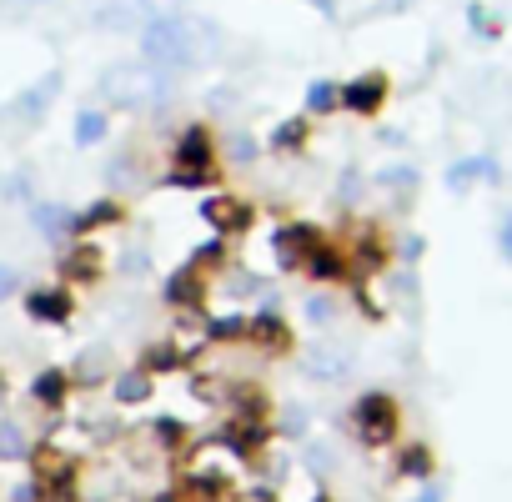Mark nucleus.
<instances>
[{
	"instance_id": "nucleus-1",
	"label": "nucleus",
	"mask_w": 512,
	"mask_h": 502,
	"mask_svg": "<svg viewBox=\"0 0 512 502\" xmlns=\"http://www.w3.org/2000/svg\"><path fill=\"white\" fill-rule=\"evenodd\" d=\"M141 51H146V66L156 71H191V66H206L211 51H216V31L196 16H161V21H146L141 26Z\"/></svg>"
},
{
	"instance_id": "nucleus-2",
	"label": "nucleus",
	"mask_w": 512,
	"mask_h": 502,
	"mask_svg": "<svg viewBox=\"0 0 512 502\" xmlns=\"http://www.w3.org/2000/svg\"><path fill=\"white\" fill-rule=\"evenodd\" d=\"M101 96L121 111H156L176 96V81L146 61H126V66H111L101 71Z\"/></svg>"
},
{
	"instance_id": "nucleus-3",
	"label": "nucleus",
	"mask_w": 512,
	"mask_h": 502,
	"mask_svg": "<svg viewBox=\"0 0 512 502\" xmlns=\"http://www.w3.org/2000/svg\"><path fill=\"white\" fill-rule=\"evenodd\" d=\"M352 422L362 432V442H392V427H397V402L387 392H367L357 407H352Z\"/></svg>"
},
{
	"instance_id": "nucleus-4",
	"label": "nucleus",
	"mask_w": 512,
	"mask_h": 502,
	"mask_svg": "<svg viewBox=\"0 0 512 502\" xmlns=\"http://www.w3.org/2000/svg\"><path fill=\"white\" fill-rule=\"evenodd\" d=\"M206 171H211V141H206V131L201 126H191V131H181V141H176V186H196V181H206Z\"/></svg>"
},
{
	"instance_id": "nucleus-5",
	"label": "nucleus",
	"mask_w": 512,
	"mask_h": 502,
	"mask_svg": "<svg viewBox=\"0 0 512 502\" xmlns=\"http://www.w3.org/2000/svg\"><path fill=\"white\" fill-rule=\"evenodd\" d=\"M181 0H116V6H106L96 21L101 26H146V21H161V16H176Z\"/></svg>"
},
{
	"instance_id": "nucleus-6",
	"label": "nucleus",
	"mask_w": 512,
	"mask_h": 502,
	"mask_svg": "<svg viewBox=\"0 0 512 502\" xmlns=\"http://www.w3.org/2000/svg\"><path fill=\"white\" fill-rule=\"evenodd\" d=\"M382 96H387V81H382V76H357V81H347V86L337 91V101H342L347 111H357V116H372V111L382 106Z\"/></svg>"
},
{
	"instance_id": "nucleus-7",
	"label": "nucleus",
	"mask_w": 512,
	"mask_h": 502,
	"mask_svg": "<svg viewBox=\"0 0 512 502\" xmlns=\"http://www.w3.org/2000/svg\"><path fill=\"white\" fill-rule=\"evenodd\" d=\"M347 367H352V357H347L342 347H312V352H307V372H312L317 382H342Z\"/></svg>"
},
{
	"instance_id": "nucleus-8",
	"label": "nucleus",
	"mask_w": 512,
	"mask_h": 502,
	"mask_svg": "<svg viewBox=\"0 0 512 502\" xmlns=\"http://www.w3.org/2000/svg\"><path fill=\"white\" fill-rule=\"evenodd\" d=\"M56 86H61V76H56V71H46V76L36 81V91H26V96L16 101V116H26V121H41V116H46V106L56 101Z\"/></svg>"
},
{
	"instance_id": "nucleus-9",
	"label": "nucleus",
	"mask_w": 512,
	"mask_h": 502,
	"mask_svg": "<svg viewBox=\"0 0 512 502\" xmlns=\"http://www.w3.org/2000/svg\"><path fill=\"white\" fill-rule=\"evenodd\" d=\"M31 317H41V322H66L71 317V292H31Z\"/></svg>"
},
{
	"instance_id": "nucleus-10",
	"label": "nucleus",
	"mask_w": 512,
	"mask_h": 502,
	"mask_svg": "<svg viewBox=\"0 0 512 502\" xmlns=\"http://www.w3.org/2000/svg\"><path fill=\"white\" fill-rule=\"evenodd\" d=\"M36 226H41L46 236H66V231L76 226V216H71L66 206H36Z\"/></svg>"
},
{
	"instance_id": "nucleus-11",
	"label": "nucleus",
	"mask_w": 512,
	"mask_h": 502,
	"mask_svg": "<svg viewBox=\"0 0 512 502\" xmlns=\"http://www.w3.org/2000/svg\"><path fill=\"white\" fill-rule=\"evenodd\" d=\"M206 221H216V226H241V221H246V206L216 196V201H206Z\"/></svg>"
},
{
	"instance_id": "nucleus-12",
	"label": "nucleus",
	"mask_w": 512,
	"mask_h": 502,
	"mask_svg": "<svg viewBox=\"0 0 512 502\" xmlns=\"http://www.w3.org/2000/svg\"><path fill=\"white\" fill-rule=\"evenodd\" d=\"M106 126H111V121H106L101 111H81V116H76V141H81V146H96V141L106 136Z\"/></svg>"
},
{
	"instance_id": "nucleus-13",
	"label": "nucleus",
	"mask_w": 512,
	"mask_h": 502,
	"mask_svg": "<svg viewBox=\"0 0 512 502\" xmlns=\"http://www.w3.org/2000/svg\"><path fill=\"white\" fill-rule=\"evenodd\" d=\"M477 176H492V161H487V156H477V161H457L447 181H452V186H467V181H477Z\"/></svg>"
},
{
	"instance_id": "nucleus-14",
	"label": "nucleus",
	"mask_w": 512,
	"mask_h": 502,
	"mask_svg": "<svg viewBox=\"0 0 512 502\" xmlns=\"http://www.w3.org/2000/svg\"><path fill=\"white\" fill-rule=\"evenodd\" d=\"M337 106V86L332 81H312V91H307V111H332Z\"/></svg>"
},
{
	"instance_id": "nucleus-15",
	"label": "nucleus",
	"mask_w": 512,
	"mask_h": 502,
	"mask_svg": "<svg viewBox=\"0 0 512 502\" xmlns=\"http://www.w3.org/2000/svg\"><path fill=\"white\" fill-rule=\"evenodd\" d=\"M61 392H66V372H46V377L36 382V397H41V402H56Z\"/></svg>"
},
{
	"instance_id": "nucleus-16",
	"label": "nucleus",
	"mask_w": 512,
	"mask_h": 502,
	"mask_svg": "<svg viewBox=\"0 0 512 502\" xmlns=\"http://www.w3.org/2000/svg\"><path fill=\"white\" fill-rule=\"evenodd\" d=\"M312 277H337L342 272V257H332V251H317V257H307Z\"/></svg>"
},
{
	"instance_id": "nucleus-17",
	"label": "nucleus",
	"mask_w": 512,
	"mask_h": 502,
	"mask_svg": "<svg viewBox=\"0 0 512 502\" xmlns=\"http://www.w3.org/2000/svg\"><path fill=\"white\" fill-rule=\"evenodd\" d=\"M146 392H151L146 377H121V382H116V397H121V402H136V397H146Z\"/></svg>"
},
{
	"instance_id": "nucleus-18",
	"label": "nucleus",
	"mask_w": 512,
	"mask_h": 502,
	"mask_svg": "<svg viewBox=\"0 0 512 502\" xmlns=\"http://www.w3.org/2000/svg\"><path fill=\"white\" fill-rule=\"evenodd\" d=\"M0 447H6L0 457H26V452H31V447L21 442V432H16V427H0Z\"/></svg>"
},
{
	"instance_id": "nucleus-19",
	"label": "nucleus",
	"mask_w": 512,
	"mask_h": 502,
	"mask_svg": "<svg viewBox=\"0 0 512 502\" xmlns=\"http://www.w3.org/2000/svg\"><path fill=\"white\" fill-rule=\"evenodd\" d=\"M21 292V277H16V267H6V262H0V302H6V297H16Z\"/></svg>"
},
{
	"instance_id": "nucleus-20",
	"label": "nucleus",
	"mask_w": 512,
	"mask_h": 502,
	"mask_svg": "<svg viewBox=\"0 0 512 502\" xmlns=\"http://www.w3.org/2000/svg\"><path fill=\"white\" fill-rule=\"evenodd\" d=\"M256 342H282V322L277 317H262V322H256Z\"/></svg>"
},
{
	"instance_id": "nucleus-21",
	"label": "nucleus",
	"mask_w": 512,
	"mask_h": 502,
	"mask_svg": "<svg viewBox=\"0 0 512 502\" xmlns=\"http://www.w3.org/2000/svg\"><path fill=\"white\" fill-rule=\"evenodd\" d=\"M211 332H216V337H241L246 322H241V317H221V322H211Z\"/></svg>"
},
{
	"instance_id": "nucleus-22",
	"label": "nucleus",
	"mask_w": 512,
	"mask_h": 502,
	"mask_svg": "<svg viewBox=\"0 0 512 502\" xmlns=\"http://www.w3.org/2000/svg\"><path fill=\"white\" fill-rule=\"evenodd\" d=\"M302 131H307L302 121H287V126L277 131V146H297V141H302Z\"/></svg>"
},
{
	"instance_id": "nucleus-23",
	"label": "nucleus",
	"mask_w": 512,
	"mask_h": 502,
	"mask_svg": "<svg viewBox=\"0 0 512 502\" xmlns=\"http://www.w3.org/2000/svg\"><path fill=\"white\" fill-rule=\"evenodd\" d=\"M116 211H121L116 201H96V206L86 211V221H116Z\"/></svg>"
},
{
	"instance_id": "nucleus-24",
	"label": "nucleus",
	"mask_w": 512,
	"mask_h": 502,
	"mask_svg": "<svg viewBox=\"0 0 512 502\" xmlns=\"http://www.w3.org/2000/svg\"><path fill=\"white\" fill-rule=\"evenodd\" d=\"M402 467H407V472H427L432 462H427V452H422V447H412V457H407Z\"/></svg>"
},
{
	"instance_id": "nucleus-25",
	"label": "nucleus",
	"mask_w": 512,
	"mask_h": 502,
	"mask_svg": "<svg viewBox=\"0 0 512 502\" xmlns=\"http://www.w3.org/2000/svg\"><path fill=\"white\" fill-rule=\"evenodd\" d=\"M312 6H317V11H332V0H312Z\"/></svg>"
},
{
	"instance_id": "nucleus-26",
	"label": "nucleus",
	"mask_w": 512,
	"mask_h": 502,
	"mask_svg": "<svg viewBox=\"0 0 512 502\" xmlns=\"http://www.w3.org/2000/svg\"><path fill=\"white\" fill-rule=\"evenodd\" d=\"M422 502H442V497H437V492H427V497H422Z\"/></svg>"
}]
</instances>
